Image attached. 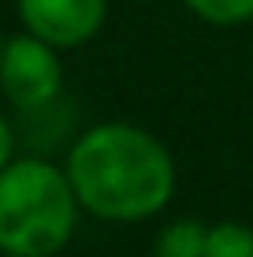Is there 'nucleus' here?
I'll use <instances>...</instances> for the list:
<instances>
[{
	"label": "nucleus",
	"mask_w": 253,
	"mask_h": 257,
	"mask_svg": "<svg viewBox=\"0 0 253 257\" xmlns=\"http://www.w3.org/2000/svg\"><path fill=\"white\" fill-rule=\"evenodd\" d=\"M12 149H15V135H12V123L0 116V172L12 164Z\"/></svg>",
	"instance_id": "nucleus-8"
},
{
	"label": "nucleus",
	"mask_w": 253,
	"mask_h": 257,
	"mask_svg": "<svg viewBox=\"0 0 253 257\" xmlns=\"http://www.w3.org/2000/svg\"><path fill=\"white\" fill-rule=\"evenodd\" d=\"M205 257H253V227L238 224V220L208 224Z\"/></svg>",
	"instance_id": "nucleus-6"
},
{
	"label": "nucleus",
	"mask_w": 253,
	"mask_h": 257,
	"mask_svg": "<svg viewBox=\"0 0 253 257\" xmlns=\"http://www.w3.org/2000/svg\"><path fill=\"white\" fill-rule=\"evenodd\" d=\"M67 179L78 205L108 224H142L175 198V161L168 146L134 123H97L75 138Z\"/></svg>",
	"instance_id": "nucleus-1"
},
{
	"label": "nucleus",
	"mask_w": 253,
	"mask_h": 257,
	"mask_svg": "<svg viewBox=\"0 0 253 257\" xmlns=\"http://www.w3.org/2000/svg\"><path fill=\"white\" fill-rule=\"evenodd\" d=\"M4 257H12V253H4Z\"/></svg>",
	"instance_id": "nucleus-10"
},
{
	"label": "nucleus",
	"mask_w": 253,
	"mask_h": 257,
	"mask_svg": "<svg viewBox=\"0 0 253 257\" xmlns=\"http://www.w3.org/2000/svg\"><path fill=\"white\" fill-rule=\"evenodd\" d=\"M64 67H60L56 45H49L38 34H15L4 41L0 52V93L23 112L45 108L60 97Z\"/></svg>",
	"instance_id": "nucleus-3"
},
{
	"label": "nucleus",
	"mask_w": 253,
	"mask_h": 257,
	"mask_svg": "<svg viewBox=\"0 0 253 257\" xmlns=\"http://www.w3.org/2000/svg\"><path fill=\"white\" fill-rule=\"evenodd\" d=\"M30 34L56 49H78L97 38L108 19V0H15Z\"/></svg>",
	"instance_id": "nucleus-4"
},
{
	"label": "nucleus",
	"mask_w": 253,
	"mask_h": 257,
	"mask_svg": "<svg viewBox=\"0 0 253 257\" xmlns=\"http://www.w3.org/2000/svg\"><path fill=\"white\" fill-rule=\"evenodd\" d=\"M182 4L212 26H238L253 19V0H182Z\"/></svg>",
	"instance_id": "nucleus-7"
},
{
	"label": "nucleus",
	"mask_w": 253,
	"mask_h": 257,
	"mask_svg": "<svg viewBox=\"0 0 253 257\" xmlns=\"http://www.w3.org/2000/svg\"><path fill=\"white\" fill-rule=\"evenodd\" d=\"M78 194L67 168L23 157L0 172V253L56 257L78 224Z\"/></svg>",
	"instance_id": "nucleus-2"
},
{
	"label": "nucleus",
	"mask_w": 253,
	"mask_h": 257,
	"mask_svg": "<svg viewBox=\"0 0 253 257\" xmlns=\"http://www.w3.org/2000/svg\"><path fill=\"white\" fill-rule=\"evenodd\" d=\"M4 41H8V38H4V34H0V52H4Z\"/></svg>",
	"instance_id": "nucleus-9"
},
{
	"label": "nucleus",
	"mask_w": 253,
	"mask_h": 257,
	"mask_svg": "<svg viewBox=\"0 0 253 257\" xmlns=\"http://www.w3.org/2000/svg\"><path fill=\"white\" fill-rule=\"evenodd\" d=\"M208 227L201 220H168L156 235V257H205Z\"/></svg>",
	"instance_id": "nucleus-5"
}]
</instances>
